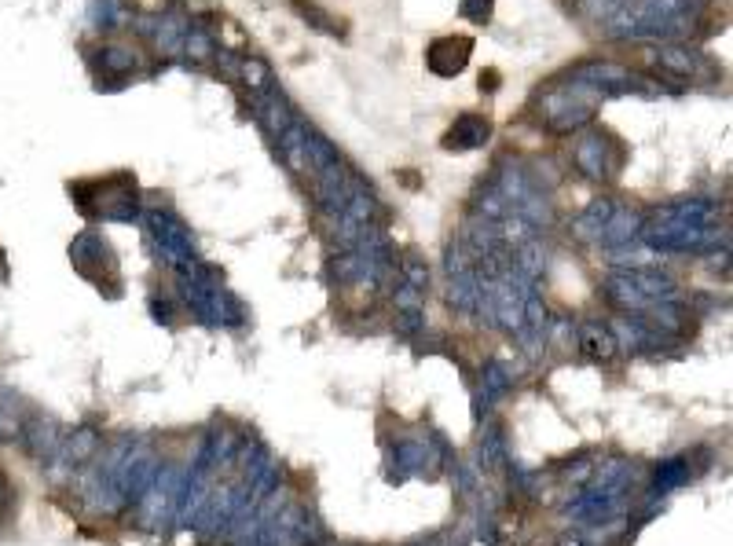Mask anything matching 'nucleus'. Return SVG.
<instances>
[{
	"label": "nucleus",
	"instance_id": "1",
	"mask_svg": "<svg viewBox=\"0 0 733 546\" xmlns=\"http://www.w3.org/2000/svg\"><path fill=\"white\" fill-rule=\"evenodd\" d=\"M429 59H437V63H429L437 74H459L466 59H470V41L466 37H444L429 48Z\"/></svg>",
	"mask_w": 733,
	"mask_h": 546
}]
</instances>
